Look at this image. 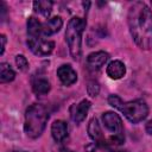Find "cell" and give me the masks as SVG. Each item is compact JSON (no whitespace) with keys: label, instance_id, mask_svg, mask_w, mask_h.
I'll return each mask as SVG.
<instances>
[{"label":"cell","instance_id":"6da1fadb","mask_svg":"<svg viewBox=\"0 0 152 152\" xmlns=\"http://www.w3.org/2000/svg\"><path fill=\"white\" fill-rule=\"evenodd\" d=\"M127 23L135 44L142 50L152 49V10L142 1L133 2L128 8Z\"/></svg>","mask_w":152,"mask_h":152},{"label":"cell","instance_id":"ba28073f","mask_svg":"<svg viewBox=\"0 0 152 152\" xmlns=\"http://www.w3.org/2000/svg\"><path fill=\"white\" fill-rule=\"evenodd\" d=\"M57 76L63 86H71L77 81V74L69 64H63L57 69Z\"/></svg>","mask_w":152,"mask_h":152},{"label":"cell","instance_id":"9a60e30c","mask_svg":"<svg viewBox=\"0 0 152 152\" xmlns=\"http://www.w3.org/2000/svg\"><path fill=\"white\" fill-rule=\"evenodd\" d=\"M63 26V20L61 17H53L48 19L43 24V36H52L57 33Z\"/></svg>","mask_w":152,"mask_h":152},{"label":"cell","instance_id":"7a4b0ae2","mask_svg":"<svg viewBox=\"0 0 152 152\" xmlns=\"http://www.w3.org/2000/svg\"><path fill=\"white\" fill-rule=\"evenodd\" d=\"M108 103L112 107L119 109L126 116V119L132 124H138L145 120L146 116L148 115V106L141 99L124 102L118 95L112 94L108 96Z\"/></svg>","mask_w":152,"mask_h":152},{"label":"cell","instance_id":"9c48e42d","mask_svg":"<svg viewBox=\"0 0 152 152\" xmlns=\"http://www.w3.org/2000/svg\"><path fill=\"white\" fill-rule=\"evenodd\" d=\"M108 58H109V55L104 51L91 52L87 57V65L90 70H99L104 65Z\"/></svg>","mask_w":152,"mask_h":152},{"label":"cell","instance_id":"8992f818","mask_svg":"<svg viewBox=\"0 0 152 152\" xmlns=\"http://www.w3.org/2000/svg\"><path fill=\"white\" fill-rule=\"evenodd\" d=\"M27 45L30 50L37 56H48L53 51L55 48V43L52 40H48L44 38H37V39L27 38Z\"/></svg>","mask_w":152,"mask_h":152},{"label":"cell","instance_id":"ac0fdd59","mask_svg":"<svg viewBox=\"0 0 152 152\" xmlns=\"http://www.w3.org/2000/svg\"><path fill=\"white\" fill-rule=\"evenodd\" d=\"M87 93L91 97L97 96L99 93H100V84H99V82L97 81H94V80L89 81L88 84H87Z\"/></svg>","mask_w":152,"mask_h":152},{"label":"cell","instance_id":"277c9868","mask_svg":"<svg viewBox=\"0 0 152 152\" xmlns=\"http://www.w3.org/2000/svg\"><path fill=\"white\" fill-rule=\"evenodd\" d=\"M86 27V20L78 17L71 18L66 25L65 30V40L69 48V52L75 61H78L81 57V43L82 33Z\"/></svg>","mask_w":152,"mask_h":152},{"label":"cell","instance_id":"ffe728a7","mask_svg":"<svg viewBox=\"0 0 152 152\" xmlns=\"http://www.w3.org/2000/svg\"><path fill=\"white\" fill-rule=\"evenodd\" d=\"M96 146H97V144L96 142H89V144H87L86 145V152H95L96 151Z\"/></svg>","mask_w":152,"mask_h":152},{"label":"cell","instance_id":"2e32d148","mask_svg":"<svg viewBox=\"0 0 152 152\" xmlns=\"http://www.w3.org/2000/svg\"><path fill=\"white\" fill-rule=\"evenodd\" d=\"M15 77L14 70L11 68L8 63H1L0 64V82L1 83H8L13 81Z\"/></svg>","mask_w":152,"mask_h":152},{"label":"cell","instance_id":"7402d4cb","mask_svg":"<svg viewBox=\"0 0 152 152\" xmlns=\"http://www.w3.org/2000/svg\"><path fill=\"white\" fill-rule=\"evenodd\" d=\"M146 132L148 134H152V120H150L147 124H146Z\"/></svg>","mask_w":152,"mask_h":152},{"label":"cell","instance_id":"e0dca14e","mask_svg":"<svg viewBox=\"0 0 152 152\" xmlns=\"http://www.w3.org/2000/svg\"><path fill=\"white\" fill-rule=\"evenodd\" d=\"M52 1H34L33 2V8L36 12L40 13L42 15H44L45 18H48L51 14L52 11Z\"/></svg>","mask_w":152,"mask_h":152},{"label":"cell","instance_id":"603a6c76","mask_svg":"<svg viewBox=\"0 0 152 152\" xmlns=\"http://www.w3.org/2000/svg\"><path fill=\"white\" fill-rule=\"evenodd\" d=\"M61 152H72V151H70L68 148H61Z\"/></svg>","mask_w":152,"mask_h":152},{"label":"cell","instance_id":"30bf717a","mask_svg":"<svg viewBox=\"0 0 152 152\" xmlns=\"http://www.w3.org/2000/svg\"><path fill=\"white\" fill-rule=\"evenodd\" d=\"M88 134L97 145H106V139L103 137V132L96 118L90 119L88 124Z\"/></svg>","mask_w":152,"mask_h":152},{"label":"cell","instance_id":"d6986e66","mask_svg":"<svg viewBox=\"0 0 152 152\" xmlns=\"http://www.w3.org/2000/svg\"><path fill=\"white\" fill-rule=\"evenodd\" d=\"M15 64L19 70L21 71H27L28 70V62L24 55H17L15 56Z\"/></svg>","mask_w":152,"mask_h":152},{"label":"cell","instance_id":"5bb4252c","mask_svg":"<svg viewBox=\"0 0 152 152\" xmlns=\"http://www.w3.org/2000/svg\"><path fill=\"white\" fill-rule=\"evenodd\" d=\"M43 36V24L36 19L34 17H30L27 19V38L37 39Z\"/></svg>","mask_w":152,"mask_h":152},{"label":"cell","instance_id":"44dd1931","mask_svg":"<svg viewBox=\"0 0 152 152\" xmlns=\"http://www.w3.org/2000/svg\"><path fill=\"white\" fill-rule=\"evenodd\" d=\"M0 40H1V49H0V55H4L5 52V46H6V36L5 34H1L0 36Z\"/></svg>","mask_w":152,"mask_h":152},{"label":"cell","instance_id":"4fadbf2b","mask_svg":"<svg viewBox=\"0 0 152 152\" xmlns=\"http://www.w3.org/2000/svg\"><path fill=\"white\" fill-rule=\"evenodd\" d=\"M51 134L55 141L61 142L68 137V125L63 120H56L51 125Z\"/></svg>","mask_w":152,"mask_h":152},{"label":"cell","instance_id":"d4e9b609","mask_svg":"<svg viewBox=\"0 0 152 152\" xmlns=\"http://www.w3.org/2000/svg\"><path fill=\"white\" fill-rule=\"evenodd\" d=\"M116 152H127V151H116Z\"/></svg>","mask_w":152,"mask_h":152},{"label":"cell","instance_id":"7c38bea8","mask_svg":"<svg viewBox=\"0 0 152 152\" xmlns=\"http://www.w3.org/2000/svg\"><path fill=\"white\" fill-rule=\"evenodd\" d=\"M51 86L50 82L48 81L46 77H44V75H36L32 78V90L34 94L37 95H45L50 91Z\"/></svg>","mask_w":152,"mask_h":152},{"label":"cell","instance_id":"5b68a950","mask_svg":"<svg viewBox=\"0 0 152 152\" xmlns=\"http://www.w3.org/2000/svg\"><path fill=\"white\" fill-rule=\"evenodd\" d=\"M102 122L107 131L112 133V137L125 138L124 135V126L121 118L114 112H106L102 114Z\"/></svg>","mask_w":152,"mask_h":152},{"label":"cell","instance_id":"3957f363","mask_svg":"<svg viewBox=\"0 0 152 152\" xmlns=\"http://www.w3.org/2000/svg\"><path fill=\"white\" fill-rule=\"evenodd\" d=\"M49 119V113L43 104L33 103L25 112L24 131L31 139H36L42 135L45 129Z\"/></svg>","mask_w":152,"mask_h":152},{"label":"cell","instance_id":"cb8c5ba5","mask_svg":"<svg viewBox=\"0 0 152 152\" xmlns=\"http://www.w3.org/2000/svg\"><path fill=\"white\" fill-rule=\"evenodd\" d=\"M12 152H26V151H12Z\"/></svg>","mask_w":152,"mask_h":152},{"label":"cell","instance_id":"8fae6325","mask_svg":"<svg viewBox=\"0 0 152 152\" xmlns=\"http://www.w3.org/2000/svg\"><path fill=\"white\" fill-rule=\"evenodd\" d=\"M106 72L107 75L112 78V80H120L125 76L126 74V66L125 64L121 62V61H112L108 65H107V69H106Z\"/></svg>","mask_w":152,"mask_h":152},{"label":"cell","instance_id":"52a82bcc","mask_svg":"<svg viewBox=\"0 0 152 152\" xmlns=\"http://www.w3.org/2000/svg\"><path fill=\"white\" fill-rule=\"evenodd\" d=\"M89 108H90V101H88V100H86V99L82 100L80 103L72 104V106L70 107V110H69V112H70V118H71V120H72L75 124H81V122L86 119Z\"/></svg>","mask_w":152,"mask_h":152}]
</instances>
